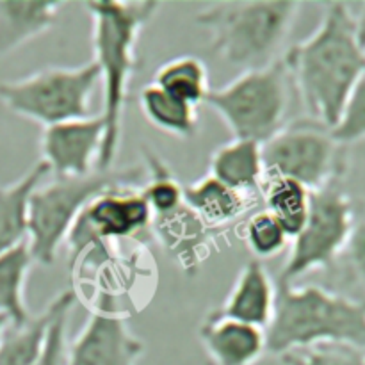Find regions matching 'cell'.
<instances>
[{"mask_svg": "<svg viewBox=\"0 0 365 365\" xmlns=\"http://www.w3.org/2000/svg\"><path fill=\"white\" fill-rule=\"evenodd\" d=\"M106 123L100 114L45 127L39 138L43 163L53 178H82L98 170Z\"/></svg>", "mask_w": 365, "mask_h": 365, "instance_id": "obj_12", "label": "cell"}, {"mask_svg": "<svg viewBox=\"0 0 365 365\" xmlns=\"http://www.w3.org/2000/svg\"><path fill=\"white\" fill-rule=\"evenodd\" d=\"M344 255L355 277L365 285V220L356 221L353 227Z\"/></svg>", "mask_w": 365, "mask_h": 365, "instance_id": "obj_30", "label": "cell"}, {"mask_svg": "<svg viewBox=\"0 0 365 365\" xmlns=\"http://www.w3.org/2000/svg\"><path fill=\"white\" fill-rule=\"evenodd\" d=\"M242 239L255 260H269L278 257L291 245V237L282 225L266 209L257 210L242 227Z\"/></svg>", "mask_w": 365, "mask_h": 365, "instance_id": "obj_26", "label": "cell"}, {"mask_svg": "<svg viewBox=\"0 0 365 365\" xmlns=\"http://www.w3.org/2000/svg\"><path fill=\"white\" fill-rule=\"evenodd\" d=\"M285 365H364L365 355L349 346L321 344L280 356Z\"/></svg>", "mask_w": 365, "mask_h": 365, "instance_id": "obj_27", "label": "cell"}, {"mask_svg": "<svg viewBox=\"0 0 365 365\" xmlns=\"http://www.w3.org/2000/svg\"><path fill=\"white\" fill-rule=\"evenodd\" d=\"M264 178H291L316 192L341 184L349 170L348 146L314 120L284 125L262 145Z\"/></svg>", "mask_w": 365, "mask_h": 365, "instance_id": "obj_9", "label": "cell"}, {"mask_svg": "<svg viewBox=\"0 0 365 365\" xmlns=\"http://www.w3.org/2000/svg\"><path fill=\"white\" fill-rule=\"evenodd\" d=\"M220 235L223 232L203 223L185 202L171 214L152 220V239L185 274L198 273L202 262L209 257L210 246L216 245Z\"/></svg>", "mask_w": 365, "mask_h": 365, "instance_id": "obj_13", "label": "cell"}, {"mask_svg": "<svg viewBox=\"0 0 365 365\" xmlns=\"http://www.w3.org/2000/svg\"><path fill=\"white\" fill-rule=\"evenodd\" d=\"M198 337L212 365H255L267 353L266 330L232 319L217 310L205 317Z\"/></svg>", "mask_w": 365, "mask_h": 365, "instance_id": "obj_14", "label": "cell"}, {"mask_svg": "<svg viewBox=\"0 0 365 365\" xmlns=\"http://www.w3.org/2000/svg\"><path fill=\"white\" fill-rule=\"evenodd\" d=\"M299 11V2L232 0L207 6L195 21L209 32L210 48L223 63L248 71L280 59Z\"/></svg>", "mask_w": 365, "mask_h": 365, "instance_id": "obj_4", "label": "cell"}, {"mask_svg": "<svg viewBox=\"0 0 365 365\" xmlns=\"http://www.w3.org/2000/svg\"><path fill=\"white\" fill-rule=\"evenodd\" d=\"M267 353L284 356L321 344L365 351V302L341 292L305 285L277 284V307L266 328Z\"/></svg>", "mask_w": 365, "mask_h": 365, "instance_id": "obj_3", "label": "cell"}, {"mask_svg": "<svg viewBox=\"0 0 365 365\" xmlns=\"http://www.w3.org/2000/svg\"><path fill=\"white\" fill-rule=\"evenodd\" d=\"M353 16H355V25H356V34H359L360 43L365 48V2L360 4L359 11H353Z\"/></svg>", "mask_w": 365, "mask_h": 365, "instance_id": "obj_31", "label": "cell"}, {"mask_svg": "<svg viewBox=\"0 0 365 365\" xmlns=\"http://www.w3.org/2000/svg\"><path fill=\"white\" fill-rule=\"evenodd\" d=\"M139 107L143 116L168 135L189 139L198 130V110L182 100L175 98L159 86L146 84L139 95Z\"/></svg>", "mask_w": 365, "mask_h": 365, "instance_id": "obj_23", "label": "cell"}, {"mask_svg": "<svg viewBox=\"0 0 365 365\" xmlns=\"http://www.w3.org/2000/svg\"><path fill=\"white\" fill-rule=\"evenodd\" d=\"M277 307V284L260 260L245 264L235 278L234 287L217 312L241 323L266 330Z\"/></svg>", "mask_w": 365, "mask_h": 365, "instance_id": "obj_15", "label": "cell"}, {"mask_svg": "<svg viewBox=\"0 0 365 365\" xmlns=\"http://www.w3.org/2000/svg\"><path fill=\"white\" fill-rule=\"evenodd\" d=\"M73 291H64L57 294L45 310L32 316L27 323L20 327L6 328L0 337V365H36L41 359L48 339L50 328L63 314L71 312L75 305Z\"/></svg>", "mask_w": 365, "mask_h": 365, "instance_id": "obj_16", "label": "cell"}, {"mask_svg": "<svg viewBox=\"0 0 365 365\" xmlns=\"http://www.w3.org/2000/svg\"><path fill=\"white\" fill-rule=\"evenodd\" d=\"M96 299L84 328L68 344L66 365H138L145 342L132 334L110 292Z\"/></svg>", "mask_w": 365, "mask_h": 365, "instance_id": "obj_11", "label": "cell"}, {"mask_svg": "<svg viewBox=\"0 0 365 365\" xmlns=\"http://www.w3.org/2000/svg\"><path fill=\"white\" fill-rule=\"evenodd\" d=\"M145 180V171L139 168L100 171L82 178H53L32 192L29 202L27 246L34 264L52 266L61 245L84 207L98 192L118 184L139 185Z\"/></svg>", "mask_w": 365, "mask_h": 365, "instance_id": "obj_6", "label": "cell"}, {"mask_svg": "<svg viewBox=\"0 0 365 365\" xmlns=\"http://www.w3.org/2000/svg\"><path fill=\"white\" fill-rule=\"evenodd\" d=\"M364 365H365V359H364Z\"/></svg>", "mask_w": 365, "mask_h": 365, "instance_id": "obj_33", "label": "cell"}, {"mask_svg": "<svg viewBox=\"0 0 365 365\" xmlns=\"http://www.w3.org/2000/svg\"><path fill=\"white\" fill-rule=\"evenodd\" d=\"M292 82L284 59L242 71L223 88H210L205 103L223 120L234 139L264 145L285 125Z\"/></svg>", "mask_w": 365, "mask_h": 365, "instance_id": "obj_5", "label": "cell"}, {"mask_svg": "<svg viewBox=\"0 0 365 365\" xmlns=\"http://www.w3.org/2000/svg\"><path fill=\"white\" fill-rule=\"evenodd\" d=\"M356 223L355 207L341 184L312 192L305 227L291 242V253L280 273V284H294L317 269H328L344 255Z\"/></svg>", "mask_w": 365, "mask_h": 365, "instance_id": "obj_10", "label": "cell"}, {"mask_svg": "<svg viewBox=\"0 0 365 365\" xmlns=\"http://www.w3.org/2000/svg\"><path fill=\"white\" fill-rule=\"evenodd\" d=\"M100 86L95 61L81 66H48L14 81L0 82V102L21 118L43 125L93 116L91 98Z\"/></svg>", "mask_w": 365, "mask_h": 365, "instance_id": "obj_8", "label": "cell"}, {"mask_svg": "<svg viewBox=\"0 0 365 365\" xmlns=\"http://www.w3.org/2000/svg\"><path fill=\"white\" fill-rule=\"evenodd\" d=\"M141 153L145 160V180L139 185V191L148 205L152 220L171 214L184 205V185L152 148L145 146Z\"/></svg>", "mask_w": 365, "mask_h": 365, "instance_id": "obj_25", "label": "cell"}, {"mask_svg": "<svg viewBox=\"0 0 365 365\" xmlns=\"http://www.w3.org/2000/svg\"><path fill=\"white\" fill-rule=\"evenodd\" d=\"M153 84L191 107L205 103L210 91L209 71L196 56H178L166 61L155 71Z\"/></svg>", "mask_w": 365, "mask_h": 365, "instance_id": "obj_24", "label": "cell"}, {"mask_svg": "<svg viewBox=\"0 0 365 365\" xmlns=\"http://www.w3.org/2000/svg\"><path fill=\"white\" fill-rule=\"evenodd\" d=\"M84 7L91 16L93 61L100 70V86L103 91L102 113L106 123L102 153L98 170H113L114 159L120 150L123 110L128 98V84L139 68L135 45L143 27L155 16L159 2H86Z\"/></svg>", "mask_w": 365, "mask_h": 365, "instance_id": "obj_2", "label": "cell"}, {"mask_svg": "<svg viewBox=\"0 0 365 365\" xmlns=\"http://www.w3.org/2000/svg\"><path fill=\"white\" fill-rule=\"evenodd\" d=\"M61 7V2L0 0V57L52 29Z\"/></svg>", "mask_w": 365, "mask_h": 365, "instance_id": "obj_19", "label": "cell"}, {"mask_svg": "<svg viewBox=\"0 0 365 365\" xmlns=\"http://www.w3.org/2000/svg\"><path fill=\"white\" fill-rule=\"evenodd\" d=\"M331 134L346 146L365 139V73L353 89L341 120L331 128Z\"/></svg>", "mask_w": 365, "mask_h": 365, "instance_id": "obj_28", "label": "cell"}, {"mask_svg": "<svg viewBox=\"0 0 365 365\" xmlns=\"http://www.w3.org/2000/svg\"><path fill=\"white\" fill-rule=\"evenodd\" d=\"M125 239H152V214L139 185L118 184L98 192L77 217L64 245L73 266H106L116 242Z\"/></svg>", "mask_w": 365, "mask_h": 365, "instance_id": "obj_7", "label": "cell"}, {"mask_svg": "<svg viewBox=\"0 0 365 365\" xmlns=\"http://www.w3.org/2000/svg\"><path fill=\"white\" fill-rule=\"evenodd\" d=\"M70 321V312L63 314L50 328L48 339H46L45 349L41 359L36 365H66L68 359V337L66 328Z\"/></svg>", "mask_w": 365, "mask_h": 365, "instance_id": "obj_29", "label": "cell"}, {"mask_svg": "<svg viewBox=\"0 0 365 365\" xmlns=\"http://www.w3.org/2000/svg\"><path fill=\"white\" fill-rule=\"evenodd\" d=\"M260 196L267 212L282 225L292 241L305 227L312 191L291 178L266 177L260 187Z\"/></svg>", "mask_w": 365, "mask_h": 365, "instance_id": "obj_22", "label": "cell"}, {"mask_svg": "<svg viewBox=\"0 0 365 365\" xmlns=\"http://www.w3.org/2000/svg\"><path fill=\"white\" fill-rule=\"evenodd\" d=\"M282 59L310 120L331 130L365 73V48L356 34L353 7L327 4L316 31Z\"/></svg>", "mask_w": 365, "mask_h": 365, "instance_id": "obj_1", "label": "cell"}, {"mask_svg": "<svg viewBox=\"0 0 365 365\" xmlns=\"http://www.w3.org/2000/svg\"><path fill=\"white\" fill-rule=\"evenodd\" d=\"M48 175V166L38 160L20 178L0 185V253L27 241L29 202Z\"/></svg>", "mask_w": 365, "mask_h": 365, "instance_id": "obj_20", "label": "cell"}, {"mask_svg": "<svg viewBox=\"0 0 365 365\" xmlns=\"http://www.w3.org/2000/svg\"><path fill=\"white\" fill-rule=\"evenodd\" d=\"M7 327H9V321H7L4 316H0V337H2L4 331H6Z\"/></svg>", "mask_w": 365, "mask_h": 365, "instance_id": "obj_32", "label": "cell"}, {"mask_svg": "<svg viewBox=\"0 0 365 365\" xmlns=\"http://www.w3.org/2000/svg\"><path fill=\"white\" fill-rule=\"evenodd\" d=\"M32 260L27 241L0 253V316L20 327L32 317L25 302V285Z\"/></svg>", "mask_w": 365, "mask_h": 365, "instance_id": "obj_21", "label": "cell"}, {"mask_svg": "<svg viewBox=\"0 0 365 365\" xmlns=\"http://www.w3.org/2000/svg\"><path fill=\"white\" fill-rule=\"evenodd\" d=\"M255 196L228 187L209 173L184 185V202L189 209L214 230L223 232L252 207Z\"/></svg>", "mask_w": 365, "mask_h": 365, "instance_id": "obj_18", "label": "cell"}, {"mask_svg": "<svg viewBox=\"0 0 365 365\" xmlns=\"http://www.w3.org/2000/svg\"><path fill=\"white\" fill-rule=\"evenodd\" d=\"M209 175L239 192L260 195L264 182L262 145L248 139H232L217 146L210 153Z\"/></svg>", "mask_w": 365, "mask_h": 365, "instance_id": "obj_17", "label": "cell"}]
</instances>
